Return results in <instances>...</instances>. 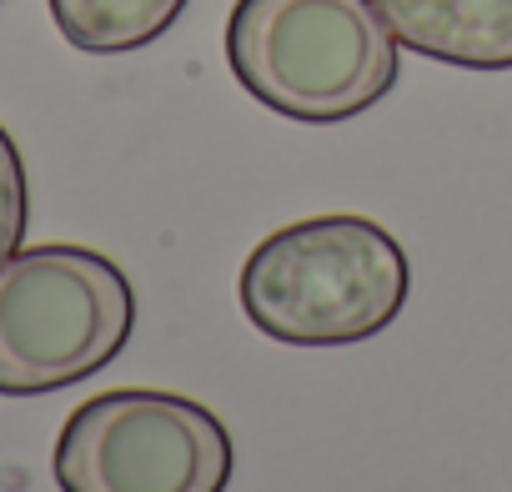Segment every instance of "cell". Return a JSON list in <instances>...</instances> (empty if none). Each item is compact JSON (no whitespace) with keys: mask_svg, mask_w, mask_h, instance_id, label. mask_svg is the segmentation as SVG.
I'll return each instance as SVG.
<instances>
[{"mask_svg":"<svg viewBox=\"0 0 512 492\" xmlns=\"http://www.w3.org/2000/svg\"><path fill=\"white\" fill-rule=\"evenodd\" d=\"M412 292L402 241L367 216H307L251 246L236 297L282 347H357L382 337Z\"/></svg>","mask_w":512,"mask_h":492,"instance_id":"6da1fadb","label":"cell"},{"mask_svg":"<svg viewBox=\"0 0 512 492\" xmlns=\"http://www.w3.org/2000/svg\"><path fill=\"white\" fill-rule=\"evenodd\" d=\"M226 66L251 101L307 126L372 111L402 71L372 0H236Z\"/></svg>","mask_w":512,"mask_h":492,"instance_id":"7a4b0ae2","label":"cell"},{"mask_svg":"<svg viewBox=\"0 0 512 492\" xmlns=\"http://www.w3.org/2000/svg\"><path fill=\"white\" fill-rule=\"evenodd\" d=\"M136 332L131 277L51 241L0 262V397H46L111 367Z\"/></svg>","mask_w":512,"mask_h":492,"instance_id":"3957f363","label":"cell"},{"mask_svg":"<svg viewBox=\"0 0 512 492\" xmlns=\"http://www.w3.org/2000/svg\"><path fill=\"white\" fill-rule=\"evenodd\" d=\"M51 472L61 492H226L236 447L211 407L181 392L116 387L66 417Z\"/></svg>","mask_w":512,"mask_h":492,"instance_id":"277c9868","label":"cell"},{"mask_svg":"<svg viewBox=\"0 0 512 492\" xmlns=\"http://www.w3.org/2000/svg\"><path fill=\"white\" fill-rule=\"evenodd\" d=\"M397 46L457 66L512 71V0H372Z\"/></svg>","mask_w":512,"mask_h":492,"instance_id":"5b68a950","label":"cell"},{"mask_svg":"<svg viewBox=\"0 0 512 492\" xmlns=\"http://www.w3.org/2000/svg\"><path fill=\"white\" fill-rule=\"evenodd\" d=\"M56 31L86 56H126L161 41L191 0H46Z\"/></svg>","mask_w":512,"mask_h":492,"instance_id":"8992f818","label":"cell"},{"mask_svg":"<svg viewBox=\"0 0 512 492\" xmlns=\"http://www.w3.org/2000/svg\"><path fill=\"white\" fill-rule=\"evenodd\" d=\"M26 221H31V181H26V161H21L16 136L0 126V262L21 252Z\"/></svg>","mask_w":512,"mask_h":492,"instance_id":"52a82bcc","label":"cell"}]
</instances>
